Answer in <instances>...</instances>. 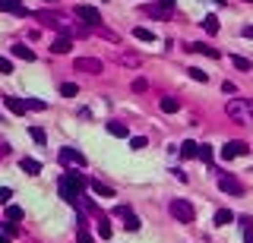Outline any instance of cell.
<instances>
[{
  "label": "cell",
  "mask_w": 253,
  "mask_h": 243,
  "mask_svg": "<svg viewBox=\"0 0 253 243\" xmlns=\"http://www.w3.org/2000/svg\"><path fill=\"white\" fill-rule=\"evenodd\" d=\"M83 186H85V177L76 171H66L61 174V180H57V190L70 205H83Z\"/></svg>",
  "instance_id": "6da1fadb"
},
{
  "label": "cell",
  "mask_w": 253,
  "mask_h": 243,
  "mask_svg": "<svg viewBox=\"0 0 253 243\" xmlns=\"http://www.w3.org/2000/svg\"><path fill=\"white\" fill-rule=\"evenodd\" d=\"M225 111H228V117L234 120V123L253 126V101H247V98H231Z\"/></svg>",
  "instance_id": "7a4b0ae2"
},
{
  "label": "cell",
  "mask_w": 253,
  "mask_h": 243,
  "mask_svg": "<svg viewBox=\"0 0 253 243\" xmlns=\"http://www.w3.org/2000/svg\"><path fill=\"white\" fill-rule=\"evenodd\" d=\"M171 215H174L181 224H190V221L196 218V208H193L187 199H171Z\"/></svg>",
  "instance_id": "3957f363"
},
{
  "label": "cell",
  "mask_w": 253,
  "mask_h": 243,
  "mask_svg": "<svg viewBox=\"0 0 253 243\" xmlns=\"http://www.w3.org/2000/svg\"><path fill=\"white\" fill-rule=\"evenodd\" d=\"M247 152H250V145L244 142V139H231V142L222 145V158L225 161H234V158H241V155H247Z\"/></svg>",
  "instance_id": "277c9868"
},
{
  "label": "cell",
  "mask_w": 253,
  "mask_h": 243,
  "mask_svg": "<svg viewBox=\"0 0 253 243\" xmlns=\"http://www.w3.org/2000/svg\"><path fill=\"white\" fill-rule=\"evenodd\" d=\"M76 19H83L85 25H102V13L95 10V6H89V3H76Z\"/></svg>",
  "instance_id": "5b68a950"
},
{
  "label": "cell",
  "mask_w": 253,
  "mask_h": 243,
  "mask_svg": "<svg viewBox=\"0 0 253 243\" xmlns=\"http://www.w3.org/2000/svg\"><path fill=\"white\" fill-rule=\"evenodd\" d=\"M73 70H76V73H92V76H98L105 66H102V60H95V57H76V60H73Z\"/></svg>",
  "instance_id": "8992f818"
},
{
  "label": "cell",
  "mask_w": 253,
  "mask_h": 243,
  "mask_svg": "<svg viewBox=\"0 0 253 243\" xmlns=\"http://www.w3.org/2000/svg\"><path fill=\"white\" fill-rule=\"evenodd\" d=\"M61 161H63V164H76V167H85V164H89V161H85V155L79 152V148H73V145L61 148Z\"/></svg>",
  "instance_id": "52a82bcc"
},
{
  "label": "cell",
  "mask_w": 253,
  "mask_h": 243,
  "mask_svg": "<svg viewBox=\"0 0 253 243\" xmlns=\"http://www.w3.org/2000/svg\"><path fill=\"white\" fill-rule=\"evenodd\" d=\"M218 186H222V193H231V196H241L244 193V183H241V180H234V177H228V174L218 177Z\"/></svg>",
  "instance_id": "ba28073f"
},
{
  "label": "cell",
  "mask_w": 253,
  "mask_h": 243,
  "mask_svg": "<svg viewBox=\"0 0 253 243\" xmlns=\"http://www.w3.org/2000/svg\"><path fill=\"white\" fill-rule=\"evenodd\" d=\"M0 10H3V13H13V16H29V10H25L22 0H0Z\"/></svg>",
  "instance_id": "9c48e42d"
},
{
  "label": "cell",
  "mask_w": 253,
  "mask_h": 243,
  "mask_svg": "<svg viewBox=\"0 0 253 243\" xmlns=\"http://www.w3.org/2000/svg\"><path fill=\"white\" fill-rule=\"evenodd\" d=\"M3 104H6V111H10V114H16V117H22V114L29 111L22 98H13V95H6V98H3Z\"/></svg>",
  "instance_id": "30bf717a"
},
{
  "label": "cell",
  "mask_w": 253,
  "mask_h": 243,
  "mask_svg": "<svg viewBox=\"0 0 253 243\" xmlns=\"http://www.w3.org/2000/svg\"><path fill=\"white\" fill-rule=\"evenodd\" d=\"M10 54H13V57H19V60H35V51L25 48V44H13Z\"/></svg>",
  "instance_id": "8fae6325"
},
{
  "label": "cell",
  "mask_w": 253,
  "mask_h": 243,
  "mask_svg": "<svg viewBox=\"0 0 253 243\" xmlns=\"http://www.w3.org/2000/svg\"><path fill=\"white\" fill-rule=\"evenodd\" d=\"M187 51H193V54H206V57H218V51H215V48H209V44H203V41L187 44Z\"/></svg>",
  "instance_id": "7c38bea8"
},
{
  "label": "cell",
  "mask_w": 253,
  "mask_h": 243,
  "mask_svg": "<svg viewBox=\"0 0 253 243\" xmlns=\"http://www.w3.org/2000/svg\"><path fill=\"white\" fill-rule=\"evenodd\" d=\"M212 221H215L218 227H225V224H231V221H234V212H231V208H218Z\"/></svg>",
  "instance_id": "4fadbf2b"
},
{
  "label": "cell",
  "mask_w": 253,
  "mask_h": 243,
  "mask_svg": "<svg viewBox=\"0 0 253 243\" xmlns=\"http://www.w3.org/2000/svg\"><path fill=\"white\" fill-rule=\"evenodd\" d=\"M162 111L165 114H177V111H181V101H177L174 95H165L162 98Z\"/></svg>",
  "instance_id": "5bb4252c"
},
{
  "label": "cell",
  "mask_w": 253,
  "mask_h": 243,
  "mask_svg": "<svg viewBox=\"0 0 253 243\" xmlns=\"http://www.w3.org/2000/svg\"><path fill=\"white\" fill-rule=\"evenodd\" d=\"M19 167H22L25 174H32V177H35V174L42 171V161H35V158H22V161H19Z\"/></svg>",
  "instance_id": "9a60e30c"
},
{
  "label": "cell",
  "mask_w": 253,
  "mask_h": 243,
  "mask_svg": "<svg viewBox=\"0 0 253 243\" xmlns=\"http://www.w3.org/2000/svg\"><path fill=\"white\" fill-rule=\"evenodd\" d=\"M70 48H73V41H70L66 35H61L54 44H51V51H54V54H70Z\"/></svg>",
  "instance_id": "2e32d148"
},
{
  "label": "cell",
  "mask_w": 253,
  "mask_h": 243,
  "mask_svg": "<svg viewBox=\"0 0 253 243\" xmlns=\"http://www.w3.org/2000/svg\"><path fill=\"white\" fill-rule=\"evenodd\" d=\"M105 126H108V133H111V136H117V139H126V136H130V130H126L124 123H114V120H111V123H105Z\"/></svg>",
  "instance_id": "e0dca14e"
},
{
  "label": "cell",
  "mask_w": 253,
  "mask_h": 243,
  "mask_svg": "<svg viewBox=\"0 0 253 243\" xmlns=\"http://www.w3.org/2000/svg\"><path fill=\"white\" fill-rule=\"evenodd\" d=\"M89 186H92V193H98V196H108V199L114 196V190H111L108 183H102V180H89Z\"/></svg>",
  "instance_id": "ac0fdd59"
},
{
  "label": "cell",
  "mask_w": 253,
  "mask_h": 243,
  "mask_svg": "<svg viewBox=\"0 0 253 243\" xmlns=\"http://www.w3.org/2000/svg\"><path fill=\"white\" fill-rule=\"evenodd\" d=\"M133 38H139V41L152 44V41H155V32H149V29H143V25H136V29H133Z\"/></svg>",
  "instance_id": "d6986e66"
},
{
  "label": "cell",
  "mask_w": 253,
  "mask_h": 243,
  "mask_svg": "<svg viewBox=\"0 0 253 243\" xmlns=\"http://www.w3.org/2000/svg\"><path fill=\"white\" fill-rule=\"evenodd\" d=\"M181 155H184V158H196V155H199V145L193 142V139H184V145H181Z\"/></svg>",
  "instance_id": "ffe728a7"
},
{
  "label": "cell",
  "mask_w": 253,
  "mask_h": 243,
  "mask_svg": "<svg viewBox=\"0 0 253 243\" xmlns=\"http://www.w3.org/2000/svg\"><path fill=\"white\" fill-rule=\"evenodd\" d=\"M237 221H241V234H244V240H253V221L247 218V215H244V218H237Z\"/></svg>",
  "instance_id": "44dd1931"
},
{
  "label": "cell",
  "mask_w": 253,
  "mask_h": 243,
  "mask_svg": "<svg viewBox=\"0 0 253 243\" xmlns=\"http://www.w3.org/2000/svg\"><path fill=\"white\" fill-rule=\"evenodd\" d=\"M22 218H25V212L19 205H6V221H10V224L13 221H22Z\"/></svg>",
  "instance_id": "7402d4cb"
},
{
  "label": "cell",
  "mask_w": 253,
  "mask_h": 243,
  "mask_svg": "<svg viewBox=\"0 0 253 243\" xmlns=\"http://www.w3.org/2000/svg\"><path fill=\"white\" fill-rule=\"evenodd\" d=\"M22 101L29 111H48V101H42V98H22Z\"/></svg>",
  "instance_id": "603a6c76"
},
{
  "label": "cell",
  "mask_w": 253,
  "mask_h": 243,
  "mask_svg": "<svg viewBox=\"0 0 253 243\" xmlns=\"http://www.w3.org/2000/svg\"><path fill=\"white\" fill-rule=\"evenodd\" d=\"M124 221H126V224H124L126 231H139V227H143V221H139L133 212H126V215H124Z\"/></svg>",
  "instance_id": "cb8c5ba5"
},
{
  "label": "cell",
  "mask_w": 253,
  "mask_h": 243,
  "mask_svg": "<svg viewBox=\"0 0 253 243\" xmlns=\"http://www.w3.org/2000/svg\"><path fill=\"white\" fill-rule=\"evenodd\" d=\"M61 95H63V98H76V95H79V85H76V82H63V85H61Z\"/></svg>",
  "instance_id": "d4e9b609"
},
{
  "label": "cell",
  "mask_w": 253,
  "mask_h": 243,
  "mask_svg": "<svg viewBox=\"0 0 253 243\" xmlns=\"http://www.w3.org/2000/svg\"><path fill=\"white\" fill-rule=\"evenodd\" d=\"M190 79H193V82H209V73H203V70H199V66H190Z\"/></svg>",
  "instance_id": "484cf974"
},
{
  "label": "cell",
  "mask_w": 253,
  "mask_h": 243,
  "mask_svg": "<svg viewBox=\"0 0 253 243\" xmlns=\"http://www.w3.org/2000/svg\"><path fill=\"white\" fill-rule=\"evenodd\" d=\"M29 136L35 139L38 145H44V142H48V136H44V130H42V126H29Z\"/></svg>",
  "instance_id": "4316f807"
},
{
  "label": "cell",
  "mask_w": 253,
  "mask_h": 243,
  "mask_svg": "<svg viewBox=\"0 0 253 243\" xmlns=\"http://www.w3.org/2000/svg\"><path fill=\"white\" fill-rule=\"evenodd\" d=\"M76 243H95V237H92V234L85 231V224H83V227H76Z\"/></svg>",
  "instance_id": "83f0119b"
},
{
  "label": "cell",
  "mask_w": 253,
  "mask_h": 243,
  "mask_svg": "<svg viewBox=\"0 0 253 243\" xmlns=\"http://www.w3.org/2000/svg\"><path fill=\"white\" fill-rule=\"evenodd\" d=\"M203 29L209 32V35H215V32H218V19H215V16H206V19H203Z\"/></svg>",
  "instance_id": "f1b7e54d"
},
{
  "label": "cell",
  "mask_w": 253,
  "mask_h": 243,
  "mask_svg": "<svg viewBox=\"0 0 253 243\" xmlns=\"http://www.w3.org/2000/svg\"><path fill=\"white\" fill-rule=\"evenodd\" d=\"M231 63H234L237 70H244V73L250 70V60H247V57H237V54H231Z\"/></svg>",
  "instance_id": "f546056e"
},
{
  "label": "cell",
  "mask_w": 253,
  "mask_h": 243,
  "mask_svg": "<svg viewBox=\"0 0 253 243\" xmlns=\"http://www.w3.org/2000/svg\"><path fill=\"white\" fill-rule=\"evenodd\" d=\"M199 161H206V164H212V148L209 145H199V155H196Z\"/></svg>",
  "instance_id": "4dcf8cb0"
},
{
  "label": "cell",
  "mask_w": 253,
  "mask_h": 243,
  "mask_svg": "<svg viewBox=\"0 0 253 243\" xmlns=\"http://www.w3.org/2000/svg\"><path fill=\"white\" fill-rule=\"evenodd\" d=\"M98 234H102V240H108V237H111V224H108L105 218L98 221Z\"/></svg>",
  "instance_id": "1f68e13d"
},
{
  "label": "cell",
  "mask_w": 253,
  "mask_h": 243,
  "mask_svg": "<svg viewBox=\"0 0 253 243\" xmlns=\"http://www.w3.org/2000/svg\"><path fill=\"white\" fill-rule=\"evenodd\" d=\"M158 10H162L165 16H171V10H174V0H158Z\"/></svg>",
  "instance_id": "d6a6232c"
},
{
  "label": "cell",
  "mask_w": 253,
  "mask_h": 243,
  "mask_svg": "<svg viewBox=\"0 0 253 243\" xmlns=\"http://www.w3.org/2000/svg\"><path fill=\"white\" fill-rule=\"evenodd\" d=\"M10 73H13V63L6 57H0V76H10Z\"/></svg>",
  "instance_id": "836d02e7"
},
{
  "label": "cell",
  "mask_w": 253,
  "mask_h": 243,
  "mask_svg": "<svg viewBox=\"0 0 253 243\" xmlns=\"http://www.w3.org/2000/svg\"><path fill=\"white\" fill-rule=\"evenodd\" d=\"M146 89H149V82H146L143 76H139V79H133V92H146Z\"/></svg>",
  "instance_id": "e575fe53"
},
{
  "label": "cell",
  "mask_w": 253,
  "mask_h": 243,
  "mask_svg": "<svg viewBox=\"0 0 253 243\" xmlns=\"http://www.w3.org/2000/svg\"><path fill=\"white\" fill-rule=\"evenodd\" d=\"M130 148H146V136H133L130 139Z\"/></svg>",
  "instance_id": "d590c367"
},
{
  "label": "cell",
  "mask_w": 253,
  "mask_h": 243,
  "mask_svg": "<svg viewBox=\"0 0 253 243\" xmlns=\"http://www.w3.org/2000/svg\"><path fill=\"white\" fill-rule=\"evenodd\" d=\"M121 63H130V66H136V63H139V57H136V54H124V57H121Z\"/></svg>",
  "instance_id": "8d00e7d4"
},
{
  "label": "cell",
  "mask_w": 253,
  "mask_h": 243,
  "mask_svg": "<svg viewBox=\"0 0 253 243\" xmlns=\"http://www.w3.org/2000/svg\"><path fill=\"white\" fill-rule=\"evenodd\" d=\"M13 199V190L10 186H0V202H10Z\"/></svg>",
  "instance_id": "74e56055"
},
{
  "label": "cell",
  "mask_w": 253,
  "mask_h": 243,
  "mask_svg": "<svg viewBox=\"0 0 253 243\" xmlns=\"http://www.w3.org/2000/svg\"><path fill=\"white\" fill-rule=\"evenodd\" d=\"M222 92H225V95H234L237 89H234V82H225V85H222Z\"/></svg>",
  "instance_id": "f35d334b"
},
{
  "label": "cell",
  "mask_w": 253,
  "mask_h": 243,
  "mask_svg": "<svg viewBox=\"0 0 253 243\" xmlns=\"http://www.w3.org/2000/svg\"><path fill=\"white\" fill-rule=\"evenodd\" d=\"M244 38H253V25H247V29H244Z\"/></svg>",
  "instance_id": "ab89813d"
},
{
  "label": "cell",
  "mask_w": 253,
  "mask_h": 243,
  "mask_svg": "<svg viewBox=\"0 0 253 243\" xmlns=\"http://www.w3.org/2000/svg\"><path fill=\"white\" fill-rule=\"evenodd\" d=\"M44 3H57V0H44Z\"/></svg>",
  "instance_id": "60d3db41"
},
{
  "label": "cell",
  "mask_w": 253,
  "mask_h": 243,
  "mask_svg": "<svg viewBox=\"0 0 253 243\" xmlns=\"http://www.w3.org/2000/svg\"><path fill=\"white\" fill-rule=\"evenodd\" d=\"M244 3H253V0H244Z\"/></svg>",
  "instance_id": "b9f144b4"
},
{
  "label": "cell",
  "mask_w": 253,
  "mask_h": 243,
  "mask_svg": "<svg viewBox=\"0 0 253 243\" xmlns=\"http://www.w3.org/2000/svg\"><path fill=\"white\" fill-rule=\"evenodd\" d=\"M250 243H253V240H250Z\"/></svg>",
  "instance_id": "7bdbcfd3"
}]
</instances>
